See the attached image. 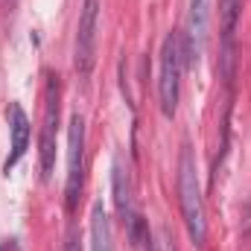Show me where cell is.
<instances>
[{"label":"cell","mask_w":251,"mask_h":251,"mask_svg":"<svg viewBox=\"0 0 251 251\" xmlns=\"http://www.w3.org/2000/svg\"><path fill=\"white\" fill-rule=\"evenodd\" d=\"M62 82L53 70H47L44 82V126L38 137V164H41V178L47 181L56 170V140H59V111H62Z\"/></svg>","instance_id":"obj_2"},{"label":"cell","mask_w":251,"mask_h":251,"mask_svg":"<svg viewBox=\"0 0 251 251\" xmlns=\"http://www.w3.org/2000/svg\"><path fill=\"white\" fill-rule=\"evenodd\" d=\"M91 251H114L111 243V222L105 216V207L97 201L91 210Z\"/></svg>","instance_id":"obj_9"},{"label":"cell","mask_w":251,"mask_h":251,"mask_svg":"<svg viewBox=\"0 0 251 251\" xmlns=\"http://www.w3.org/2000/svg\"><path fill=\"white\" fill-rule=\"evenodd\" d=\"M97 24H100V0H85L76 26V50H73V67L79 76H91L97 64Z\"/></svg>","instance_id":"obj_5"},{"label":"cell","mask_w":251,"mask_h":251,"mask_svg":"<svg viewBox=\"0 0 251 251\" xmlns=\"http://www.w3.org/2000/svg\"><path fill=\"white\" fill-rule=\"evenodd\" d=\"M0 251H21V243H18L15 237H12V240H3V243H0Z\"/></svg>","instance_id":"obj_13"},{"label":"cell","mask_w":251,"mask_h":251,"mask_svg":"<svg viewBox=\"0 0 251 251\" xmlns=\"http://www.w3.org/2000/svg\"><path fill=\"white\" fill-rule=\"evenodd\" d=\"M6 120H9V134H12V149H9V155H6V161H3V173L9 176V173L18 167V161L24 158L26 146H29V117H26V111L21 108V102H9Z\"/></svg>","instance_id":"obj_8"},{"label":"cell","mask_w":251,"mask_h":251,"mask_svg":"<svg viewBox=\"0 0 251 251\" xmlns=\"http://www.w3.org/2000/svg\"><path fill=\"white\" fill-rule=\"evenodd\" d=\"M181 67H184V47L181 35L170 32L161 44V79H158V100L161 111L167 117L176 114L178 108V94H181Z\"/></svg>","instance_id":"obj_3"},{"label":"cell","mask_w":251,"mask_h":251,"mask_svg":"<svg viewBox=\"0 0 251 251\" xmlns=\"http://www.w3.org/2000/svg\"><path fill=\"white\" fill-rule=\"evenodd\" d=\"M111 190H114V207H117V216L123 219V225H128V231H131V240L137 243L140 216H137V210H134V199H131V181H128V173L123 170V161H120V158L114 161V170H111Z\"/></svg>","instance_id":"obj_7"},{"label":"cell","mask_w":251,"mask_h":251,"mask_svg":"<svg viewBox=\"0 0 251 251\" xmlns=\"http://www.w3.org/2000/svg\"><path fill=\"white\" fill-rule=\"evenodd\" d=\"M62 251H82V240H79V231H76V228L67 234V240H64Z\"/></svg>","instance_id":"obj_12"},{"label":"cell","mask_w":251,"mask_h":251,"mask_svg":"<svg viewBox=\"0 0 251 251\" xmlns=\"http://www.w3.org/2000/svg\"><path fill=\"white\" fill-rule=\"evenodd\" d=\"M152 251H176L173 240H170V234H167V228H161V234H158V243H155V249H152Z\"/></svg>","instance_id":"obj_11"},{"label":"cell","mask_w":251,"mask_h":251,"mask_svg":"<svg viewBox=\"0 0 251 251\" xmlns=\"http://www.w3.org/2000/svg\"><path fill=\"white\" fill-rule=\"evenodd\" d=\"M85 181V120L73 114L67 123V181H64V207L73 213L79 207V193Z\"/></svg>","instance_id":"obj_4"},{"label":"cell","mask_w":251,"mask_h":251,"mask_svg":"<svg viewBox=\"0 0 251 251\" xmlns=\"http://www.w3.org/2000/svg\"><path fill=\"white\" fill-rule=\"evenodd\" d=\"M210 3H213V0H190L187 32L181 35L184 62H190V64H196V62H199V56L204 53V41H207V24H210Z\"/></svg>","instance_id":"obj_6"},{"label":"cell","mask_w":251,"mask_h":251,"mask_svg":"<svg viewBox=\"0 0 251 251\" xmlns=\"http://www.w3.org/2000/svg\"><path fill=\"white\" fill-rule=\"evenodd\" d=\"M240 6H243V0H219V21H222L225 44H231V38H234L237 18H240Z\"/></svg>","instance_id":"obj_10"},{"label":"cell","mask_w":251,"mask_h":251,"mask_svg":"<svg viewBox=\"0 0 251 251\" xmlns=\"http://www.w3.org/2000/svg\"><path fill=\"white\" fill-rule=\"evenodd\" d=\"M178 196H181V213H184V225L187 234L196 246H204L207 240V219H204V199L199 187V176H196V158L193 149L184 143L181 158H178Z\"/></svg>","instance_id":"obj_1"}]
</instances>
